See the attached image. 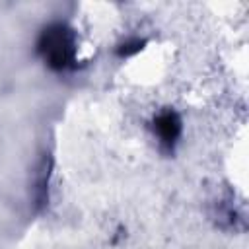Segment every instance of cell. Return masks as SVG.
I'll return each mask as SVG.
<instances>
[{"instance_id":"cell-1","label":"cell","mask_w":249,"mask_h":249,"mask_svg":"<svg viewBox=\"0 0 249 249\" xmlns=\"http://www.w3.org/2000/svg\"><path fill=\"white\" fill-rule=\"evenodd\" d=\"M37 53L51 70H72L78 54V39L74 29L60 21L47 25L37 39Z\"/></svg>"},{"instance_id":"cell-2","label":"cell","mask_w":249,"mask_h":249,"mask_svg":"<svg viewBox=\"0 0 249 249\" xmlns=\"http://www.w3.org/2000/svg\"><path fill=\"white\" fill-rule=\"evenodd\" d=\"M152 130H154V136L158 138L160 148L165 152H173L181 138V132H183L181 117L177 115V111H173L169 107L161 109L152 121Z\"/></svg>"},{"instance_id":"cell-3","label":"cell","mask_w":249,"mask_h":249,"mask_svg":"<svg viewBox=\"0 0 249 249\" xmlns=\"http://www.w3.org/2000/svg\"><path fill=\"white\" fill-rule=\"evenodd\" d=\"M49 177H51V158L45 156L39 163V171L35 177V204L37 208L47 204L49 198Z\"/></svg>"},{"instance_id":"cell-4","label":"cell","mask_w":249,"mask_h":249,"mask_svg":"<svg viewBox=\"0 0 249 249\" xmlns=\"http://www.w3.org/2000/svg\"><path fill=\"white\" fill-rule=\"evenodd\" d=\"M144 45H146L144 39L132 37V39H128V41H124V43H121V45L117 47V54H119L121 58H128V56L140 53V51L144 49Z\"/></svg>"}]
</instances>
